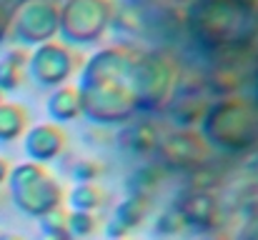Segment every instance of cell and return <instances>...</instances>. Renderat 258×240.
Instances as JSON below:
<instances>
[{
  "instance_id": "6da1fadb",
  "label": "cell",
  "mask_w": 258,
  "mask_h": 240,
  "mask_svg": "<svg viewBox=\"0 0 258 240\" xmlns=\"http://www.w3.org/2000/svg\"><path fill=\"white\" fill-rule=\"evenodd\" d=\"M161 153L173 165H196V163H201L206 158V150H203L201 140L193 138L190 133H175L168 140H163Z\"/></svg>"
},
{
  "instance_id": "7a4b0ae2",
  "label": "cell",
  "mask_w": 258,
  "mask_h": 240,
  "mask_svg": "<svg viewBox=\"0 0 258 240\" xmlns=\"http://www.w3.org/2000/svg\"><path fill=\"white\" fill-rule=\"evenodd\" d=\"M183 215V223H193V225H211L216 218V200L208 193H193L178 210Z\"/></svg>"
},
{
  "instance_id": "3957f363",
  "label": "cell",
  "mask_w": 258,
  "mask_h": 240,
  "mask_svg": "<svg viewBox=\"0 0 258 240\" xmlns=\"http://www.w3.org/2000/svg\"><path fill=\"white\" fill-rule=\"evenodd\" d=\"M143 215H146V198H141V195H131L128 200H123V203L118 205L113 223H118V225L128 233L131 228H136V225L143 220Z\"/></svg>"
},
{
  "instance_id": "277c9868",
  "label": "cell",
  "mask_w": 258,
  "mask_h": 240,
  "mask_svg": "<svg viewBox=\"0 0 258 240\" xmlns=\"http://www.w3.org/2000/svg\"><path fill=\"white\" fill-rule=\"evenodd\" d=\"M95 230V218L86 210H76L68 215V235L71 238H88Z\"/></svg>"
},
{
  "instance_id": "5b68a950",
  "label": "cell",
  "mask_w": 258,
  "mask_h": 240,
  "mask_svg": "<svg viewBox=\"0 0 258 240\" xmlns=\"http://www.w3.org/2000/svg\"><path fill=\"white\" fill-rule=\"evenodd\" d=\"M71 203L76 205V210H86V213H90V210H95L98 205H100V193L93 188V185H78L73 193H71Z\"/></svg>"
},
{
  "instance_id": "8992f818",
  "label": "cell",
  "mask_w": 258,
  "mask_h": 240,
  "mask_svg": "<svg viewBox=\"0 0 258 240\" xmlns=\"http://www.w3.org/2000/svg\"><path fill=\"white\" fill-rule=\"evenodd\" d=\"M238 240H258V213L248 218V223H246V228L241 230Z\"/></svg>"
},
{
  "instance_id": "52a82bcc",
  "label": "cell",
  "mask_w": 258,
  "mask_h": 240,
  "mask_svg": "<svg viewBox=\"0 0 258 240\" xmlns=\"http://www.w3.org/2000/svg\"><path fill=\"white\" fill-rule=\"evenodd\" d=\"M5 175H8V165H5V160L0 158V183L5 180Z\"/></svg>"
},
{
  "instance_id": "ba28073f",
  "label": "cell",
  "mask_w": 258,
  "mask_h": 240,
  "mask_svg": "<svg viewBox=\"0 0 258 240\" xmlns=\"http://www.w3.org/2000/svg\"><path fill=\"white\" fill-rule=\"evenodd\" d=\"M0 240H23L20 235H0Z\"/></svg>"
}]
</instances>
